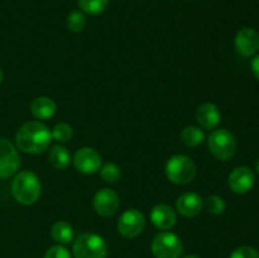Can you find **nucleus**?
<instances>
[{"label":"nucleus","instance_id":"f257e3e1","mask_svg":"<svg viewBox=\"0 0 259 258\" xmlns=\"http://www.w3.org/2000/svg\"><path fill=\"white\" fill-rule=\"evenodd\" d=\"M52 141L51 131L40 121H28L18 129L15 143L20 151L30 154L43 153Z\"/></svg>","mask_w":259,"mask_h":258},{"label":"nucleus","instance_id":"f03ea898","mask_svg":"<svg viewBox=\"0 0 259 258\" xmlns=\"http://www.w3.org/2000/svg\"><path fill=\"white\" fill-rule=\"evenodd\" d=\"M42 185L37 175L32 171H22L14 177L12 182V194L18 202L23 205H32L39 199Z\"/></svg>","mask_w":259,"mask_h":258},{"label":"nucleus","instance_id":"7ed1b4c3","mask_svg":"<svg viewBox=\"0 0 259 258\" xmlns=\"http://www.w3.org/2000/svg\"><path fill=\"white\" fill-rule=\"evenodd\" d=\"M75 258H106L108 244L101 235L96 233H85L78 235L72 245Z\"/></svg>","mask_w":259,"mask_h":258},{"label":"nucleus","instance_id":"20e7f679","mask_svg":"<svg viewBox=\"0 0 259 258\" xmlns=\"http://www.w3.org/2000/svg\"><path fill=\"white\" fill-rule=\"evenodd\" d=\"M164 171L167 179L171 182L177 185H186L190 184L196 176V164L190 157L177 154L167 161Z\"/></svg>","mask_w":259,"mask_h":258},{"label":"nucleus","instance_id":"39448f33","mask_svg":"<svg viewBox=\"0 0 259 258\" xmlns=\"http://www.w3.org/2000/svg\"><path fill=\"white\" fill-rule=\"evenodd\" d=\"M207 147L215 158L229 161L237 152V139L228 129H215L207 138Z\"/></svg>","mask_w":259,"mask_h":258},{"label":"nucleus","instance_id":"423d86ee","mask_svg":"<svg viewBox=\"0 0 259 258\" xmlns=\"http://www.w3.org/2000/svg\"><path fill=\"white\" fill-rule=\"evenodd\" d=\"M151 249L156 258H180L184 252V244L179 235L164 230L153 238Z\"/></svg>","mask_w":259,"mask_h":258},{"label":"nucleus","instance_id":"0eeeda50","mask_svg":"<svg viewBox=\"0 0 259 258\" xmlns=\"http://www.w3.org/2000/svg\"><path fill=\"white\" fill-rule=\"evenodd\" d=\"M146 227V218L143 212L137 209L125 210L118 222V232L126 239H133L143 232Z\"/></svg>","mask_w":259,"mask_h":258},{"label":"nucleus","instance_id":"6e6552de","mask_svg":"<svg viewBox=\"0 0 259 258\" xmlns=\"http://www.w3.org/2000/svg\"><path fill=\"white\" fill-rule=\"evenodd\" d=\"M20 166V157L10 141L0 138V179L14 175Z\"/></svg>","mask_w":259,"mask_h":258},{"label":"nucleus","instance_id":"1a4fd4ad","mask_svg":"<svg viewBox=\"0 0 259 258\" xmlns=\"http://www.w3.org/2000/svg\"><path fill=\"white\" fill-rule=\"evenodd\" d=\"M73 164L81 174L93 175L101 168V157L91 147H83L73 156Z\"/></svg>","mask_w":259,"mask_h":258},{"label":"nucleus","instance_id":"9d476101","mask_svg":"<svg viewBox=\"0 0 259 258\" xmlns=\"http://www.w3.org/2000/svg\"><path fill=\"white\" fill-rule=\"evenodd\" d=\"M254 172L247 166H240L233 169L228 177V185L230 190L238 195L247 194L254 186Z\"/></svg>","mask_w":259,"mask_h":258},{"label":"nucleus","instance_id":"9b49d317","mask_svg":"<svg viewBox=\"0 0 259 258\" xmlns=\"http://www.w3.org/2000/svg\"><path fill=\"white\" fill-rule=\"evenodd\" d=\"M95 211L101 217H111L116 212L120 205L119 195L111 189H101L95 194L93 200Z\"/></svg>","mask_w":259,"mask_h":258},{"label":"nucleus","instance_id":"f8f14e48","mask_svg":"<svg viewBox=\"0 0 259 258\" xmlns=\"http://www.w3.org/2000/svg\"><path fill=\"white\" fill-rule=\"evenodd\" d=\"M235 48L243 57H253L259 50V34L255 29L244 27L235 35Z\"/></svg>","mask_w":259,"mask_h":258},{"label":"nucleus","instance_id":"ddd939ff","mask_svg":"<svg viewBox=\"0 0 259 258\" xmlns=\"http://www.w3.org/2000/svg\"><path fill=\"white\" fill-rule=\"evenodd\" d=\"M204 201L196 192H185L177 199L176 210L186 218H194L201 212Z\"/></svg>","mask_w":259,"mask_h":258},{"label":"nucleus","instance_id":"4468645a","mask_svg":"<svg viewBox=\"0 0 259 258\" xmlns=\"http://www.w3.org/2000/svg\"><path fill=\"white\" fill-rule=\"evenodd\" d=\"M151 222L161 230H169L177 222L176 211L166 204H158L152 209Z\"/></svg>","mask_w":259,"mask_h":258},{"label":"nucleus","instance_id":"2eb2a0df","mask_svg":"<svg viewBox=\"0 0 259 258\" xmlns=\"http://www.w3.org/2000/svg\"><path fill=\"white\" fill-rule=\"evenodd\" d=\"M222 119V113L215 104L205 103L197 109L196 120L204 129H214Z\"/></svg>","mask_w":259,"mask_h":258},{"label":"nucleus","instance_id":"dca6fc26","mask_svg":"<svg viewBox=\"0 0 259 258\" xmlns=\"http://www.w3.org/2000/svg\"><path fill=\"white\" fill-rule=\"evenodd\" d=\"M56 109L57 106L55 101L47 96H38L30 103V113L34 118L42 119V120L52 118L56 113Z\"/></svg>","mask_w":259,"mask_h":258},{"label":"nucleus","instance_id":"f3484780","mask_svg":"<svg viewBox=\"0 0 259 258\" xmlns=\"http://www.w3.org/2000/svg\"><path fill=\"white\" fill-rule=\"evenodd\" d=\"M51 235H52L53 240H56L60 244H68L75 238V232H73V228L70 223L60 220L52 225Z\"/></svg>","mask_w":259,"mask_h":258},{"label":"nucleus","instance_id":"a211bd4d","mask_svg":"<svg viewBox=\"0 0 259 258\" xmlns=\"http://www.w3.org/2000/svg\"><path fill=\"white\" fill-rule=\"evenodd\" d=\"M50 162L56 169H66L71 163V154L63 146H55L50 151Z\"/></svg>","mask_w":259,"mask_h":258},{"label":"nucleus","instance_id":"6ab92c4d","mask_svg":"<svg viewBox=\"0 0 259 258\" xmlns=\"http://www.w3.org/2000/svg\"><path fill=\"white\" fill-rule=\"evenodd\" d=\"M205 139V134L199 126L187 125L181 132V141L187 147H197Z\"/></svg>","mask_w":259,"mask_h":258},{"label":"nucleus","instance_id":"aec40b11","mask_svg":"<svg viewBox=\"0 0 259 258\" xmlns=\"http://www.w3.org/2000/svg\"><path fill=\"white\" fill-rule=\"evenodd\" d=\"M78 7L86 14L98 15L105 12L109 0H78Z\"/></svg>","mask_w":259,"mask_h":258},{"label":"nucleus","instance_id":"412c9836","mask_svg":"<svg viewBox=\"0 0 259 258\" xmlns=\"http://www.w3.org/2000/svg\"><path fill=\"white\" fill-rule=\"evenodd\" d=\"M66 25L73 33H80L86 27V18L80 10H72L66 18Z\"/></svg>","mask_w":259,"mask_h":258},{"label":"nucleus","instance_id":"4be33fe9","mask_svg":"<svg viewBox=\"0 0 259 258\" xmlns=\"http://www.w3.org/2000/svg\"><path fill=\"white\" fill-rule=\"evenodd\" d=\"M204 207L209 214L211 215H220L225 211L227 209V204L224 200L218 195H210L205 199Z\"/></svg>","mask_w":259,"mask_h":258},{"label":"nucleus","instance_id":"5701e85b","mask_svg":"<svg viewBox=\"0 0 259 258\" xmlns=\"http://www.w3.org/2000/svg\"><path fill=\"white\" fill-rule=\"evenodd\" d=\"M52 139L61 142V143H66V142L71 141L73 137V129L70 124L67 123H58L56 124L55 128L51 132Z\"/></svg>","mask_w":259,"mask_h":258},{"label":"nucleus","instance_id":"b1692460","mask_svg":"<svg viewBox=\"0 0 259 258\" xmlns=\"http://www.w3.org/2000/svg\"><path fill=\"white\" fill-rule=\"evenodd\" d=\"M100 176L105 182L115 184L116 181H119L121 176L120 168L115 163H106L100 168Z\"/></svg>","mask_w":259,"mask_h":258},{"label":"nucleus","instance_id":"393cba45","mask_svg":"<svg viewBox=\"0 0 259 258\" xmlns=\"http://www.w3.org/2000/svg\"><path fill=\"white\" fill-rule=\"evenodd\" d=\"M229 258H259V252L250 245H240L233 250Z\"/></svg>","mask_w":259,"mask_h":258},{"label":"nucleus","instance_id":"a878e982","mask_svg":"<svg viewBox=\"0 0 259 258\" xmlns=\"http://www.w3.org/2000/svg\"><path fill=\"white\" fill-rule=\"evenodd\" d=\"M45 258H71V252L65 245H53L46 252Z\"/></svg>","mask_w":259,"mask_h":258},{"label":"nucleus","instance_id":"bb28decb","mask_svg":"<svg viewBox=\"0 0 259 258\" xmlns=\"http://www.w3.org/2000/svg\"><path fill=\"white\" fill-rule=\"evenodd\" d=\"M250 68H252V72L254 75V77L259 81V55L255 56L254 58L250 62Z\"/></svg>","mask_w":259,"mask_h":258},{"label":"nucleus","instance_id":"cd10ccee","mask_svg":"<svg viewBox=\"0 0 259 258\" xmlns=\"http://www.w3.org/2000/svg\"><path fill=\"white\" fill-rule=\"evenodd\" d=\"M184 258H200V257L196 254H187V255H185Z\"/></svg>","mask_w":259,"mask_h":258},{"label":"nucleus","instance_id":"c85d7f7f","mask_svg":"<svg viewBox=\"0 0 259 258\" xmlns=\"http://www.w3.org/2000/svg\"><path fill=\"white\" fill-rule=\"evenodd\" d=\"M255 171H257V174L259 175V159L255 162Z\"/></svg>","mask_w":259,"mask_h":258},{"label":"nucleus","instance_id":"c756f323","mask_svg":"<svg viewBox=\"0 0 259 258\" xmlns=\"http://www.w3.org/2000/svg\"><path fill=\"white\" fill-rule=\"evenodd\" d=\"M2 81H3V71L2 68H0V83H2Z\"/></svg>","mask_w":259,"mask_h":258}]
</instances>
